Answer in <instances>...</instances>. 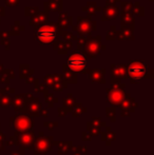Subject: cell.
I'll use <instances>...</instances> for the list:
<instances>
[{
    "mask_svg": "<svg viewBox=\"0 0 154 155\" xmlns=\"http://www.w3.org/2000/svg\"><path fill=\"white\" fill-rule=\"evenodd\" d=\"M10 123H12L13 127L17 132H28V131H31L34 127L33 119L27 113L16 114L10 119Z\"/></svg>",
    "mask_w": 154,
    "mask_h": 155,
    "instance_id": "obj_1",
    "label": "cell"
},
{
    "mask_svg": "<svg viewBox=\"0 0 154 155\" xmlns=\"http://www.w3.org/2000/svg\"><path fill=\"white\" fill-rule=\"evenodd\" d=\"M54 143V138L52 136H43L42 133H39V136L35 138L34 143V150L35 155L39 154H47L51 151V148Z\"/></svg>",
    "mask_w": 154,
    "mask_h": 155,
    "instance_id": "obj_2",
    "label": "cell"
},
{
    "mask_svg": "<svg viewBox=\"0 0 154 155\" xmlns=\"http://www.w3.org/2000/svg\"><path fill=\"white\" fill-rule=\"evenodd\" d=\"M147 74V65L140 61H133L128 68V75L132 80H139Z\"/></svg>",
    "mask_w": 154,
    "mask_h": 155,
    "instance_id": "obj_3",
    "label": "cell"
},
{
    "mask_svg": "<svg viewBox=\"0 0 154 155\" xmlns=\"http://www.w3.org/2000/svg\"><path fill=\"white\" fill-rule=\"evenodd\" d=\"M36 37L41 43H51L56 37V30L51 25H43L36 32Z\"/></svg>",
    "mask_w": 154,
    "mask_h": 155,
    "instance_id": "obj_4",
    "label": "cell"
},
{
    "mask_svg": "<svg viewBox=\"0 0 154 155\" xmlns=\"http://www.w3.org/2000/svg\"><path fill=\"white\" fill-rule=\"evenodd\" d=\"M18 137L19 146L23 149L34 150V143H35V134L33 131H28V132H16Z\"/></svg>",
    "mask_w": 154,
    "mask_h": 155,
    "instance_id": "obj_5",
    "label": "cell"
},
{
    "mask_svg": "<svg viewBox=\"0 0 154 155\" xmlns=\"http://www.w3.org/2000/svg\"><path fill=\"white\" fill-rule=\"evenodd\" d=\"M123 97H125V92H123V89L118 88V87H113V88L108 90L107 100L112 106L119 107V104L123 101Z\"/></svg>",
    "mask_w": 154,
    "mask_h": 155,
    "instance_id": "obj_6",
    "label": "cell"
},
{
    "mask_svg": "<svg viewBox=\"0 0 154 155\" xmlns=\"http://www.w3.org/2000/svg\"><path fill=\"white\" fill-rule=\"evenodd\" d=\"M68 65L71 70L75 72H81L84 70L87 65V60L80 54H73L72 56H70L68 59Z\"/></svg>",
    "mask_w": 154,
    "mask_h": 155,
    "instance_id": "obj_7",
    "label": "cell"
},
{
    "mask_svg": "<svg viewBox=\"0 0 154 155\" xmlns=\"http://www.w3.org/2000/svg\"><path fill=\"white\" fill-rule=\"evenodd\" d=\"M30 99L25 102V113H27L28 115L31 116L38 117L40 116V110H41V104L38 101V99L34 98L33 96H30Z\"/></svg>",
    "mask_w": 154,
    "mask_h": 155,
    "instance_id": "obj_8",
    "label": "cell"
},
{
    "mask_svg": "<svg viewBox=\"0 0 154 155\" xmlns=\"http://www.w3.org/2000/svg\"><path fill=\"white\" fill-rule=\"evenodd\" d=\"M106 123L101 120V118L99 117H93V119L88 123V131L92 136H97L100 134L101 128H105Z\"/></svg>",
    "mask_w": 154,
    "mask_h": 155,
    "instance_id": "obj_9",
    "label": "cell"
},
{
    "mask_svg": "<svg viewBox=\"0 0 154 155\" xmlns=\"http://www.w3.org/2000/svg\"><path fill=\"white\" fill-rule=\"evenodd\" d=\"M121 107V109H125V110H128L129 112H134L137 107V104L135 102V100L132 97H130V95H127L126 97H123L121 104H119Z\"/></svg>",
    "mask_w": 154,
    "mask_h": 155,
    "instance_id": "obj_10",
    "label": "cell"
},
{
    "mask_svg": "<svg viewBox=\"0 0 154 155\" xmlns=\"http://www.w3.org/2000/svg\"><path fill=\"white\" fill-rule=\"evenodd\" d=\"M105 128H106L105 132H101V140L105 141L106 145H107V146H110V145H111L112 141H113L114 139H115L116 134L113 132V131L111 130V129L109 128V127L106 126Z\"/></svg>",
    "mask_w": 154,
    "mask_h": 155,
    "instance_id": "obj_11",
    "label": "cell"
},
{
    "mask_svg": "<svg viewBox=\"0 0 154 155\" xmlns=\"http://www.w3.org/2000/svg\"><path fill=\"white\" fill-rule=\"evenodd\" d=\"M53 145L58 146V154L67 155V153L72 149L73 143L72 141H58V143H55V141H54Z\"/></svg>",
    "mask_w": 154,
    "mask_h": 155,
    "instance_id": "obj_12",
    "label": "cell"
},
{
    "mask_svg": "<svg viewBox=\"0 0 154 155\" xmlns=\"http://www.w3.org/2000/svg\"><path fill=\"white\" fill-rule=\"evenodd\" d=\"M13 106L15 108V111L19 113H25V98L23 95H16L13 101Z\"/></svg>",
    "mask_w": 154,
    "mask_h": 155,
    "instance_id": "obj_13",
    "label": "cell"
},
{
    "mask_svg": "<svg viewBox=\"0 0 154 155\" xmlns=\"http://www.w3.org/2000/svg\"><path fill=\"white\" fill-rule=\"evenodd\" d=\"M64 109L67 111V113H69L70 111L73 110V108H74V106H75V99L72 97L71 94H69L68 98H66V99L64 100Z\"/></svg>",
    "mask_w": 154,
    "mask_h": 155,
    "instance_id": "obj_14",
    "label": "cell"
},
{
    "mask_svg": "<svg viewBox=\"0 0 154 155\" xmlns=\"http://www.w3.org/2000/svg\"><path fill=\"white\" fill-rule=\"evenodd\" d=\"M11 104H13V99L8 95L0 96V107L2 108H8Z\"/></svg>",
    "mask_w": 154,
    "mask_h": 155,
    "instance_id": "obj_15",
    "label": "cell"
},
{
    "mask_svg": "<svg viewBox=\"0 0 154 155\" xmlns=\"http://www.w3.org/2000/svg\"><path fill=\"white\" fill-rule=\"evenodd\" d=\"M115 108L114 107H111V108H107L106 110V113H107V116L111 119V121H115L116 120V117H115Z\"/></svg>",
    "mask_w": 154,
    "mask_h": 155,
    "instance_id": "obj_16",
    "label": "cell"
},
{
    "mask_svg": "<svg viewBox=\"0 0 154 155\" xmlns=\"http://www.w3.org/2000/svg\"><path fill=\"white\" fill-rule=\"evenodd\" d=\"M86 111H87V109L82 108L81 104H79V107H78V104H77V107H75V110L73 111V116H74V117L80 116V115H81V113L86 112Z\"/></svg>",
    "mask_w": 154,
    "mask_h": 155,
    "instance_id": "obj_17",
    "label": "cell"
},
{
    "mask_svg": "<svg viewBox=\"0 0 154 155\" xmlns=\"http://www.w3.org/2000/svg\"><path fill=\"white\" fill-rule=\"evenodd\" d=\"M71 150L74 152H77V153L84 154V155L88 152V149H87L86 147H84V146H79V147H74V146H72V149Z\"/></svg>",
    "mask_w": 154,
    "mask_h": 155,
    "instance_id": "obj_18",
    "label": "cell"
},
{
    "mask_svg": "<svg viewBox=\"0 0 154 155\" xmlns=\"http://www.w3.org/2000/svg\"><path fill=\"white\" fill-rule=\"evenodd\" d=\"M53 95H51V94H47V102L48 104H49V107H52L53 106L54 102L57 101V99H53Z\"/></svg>",
    "mask_w": 154,
    "mask_h": 155,
    "instance_id": "obj_19",
    "label": "cell"
},
{
    "mask_svg": "<svg viewBox=\"0 0 154 155\" xmlns=\"http://www.w3.org/2000/svg\"><path fill=\"white\" fill-rule=\"evenodd\" d=\"M43 126L49 129V130H53L54 128H56V127L58 126V123H56V121H54V123H49V121H48V123L43 124Z\"/></svg>",
    "mask_w": 154,
    "mask_h": 155,
    "instance_id": "obj_20",
    "label": "cell"
},
{
    "mask_svg": "<svg viewBox=\"0 0 154 155\" xmlns=\"http://www.w3.org/2000/svg\"><path fill=\"white\" fill-rule=\"evenodd\" d=\"M91 139H92V135L89 133V131L82 132V140H91Z\"/></svg>",
    "mask_w": 154,
    "mask_h": 155,
    "instance_id": "obj_21",
    "label": "cell"
},
{
    "mask_svg": "<svg viewBox=\"0 0 154 155\" xmlns=\"http://www.w3.org/2000/svg\"><path fill=\"white\" fill-rule=\"evenodd\" d=\"M67 114H68V113H67V111L64 110V108L58 109V116L59 117H64V116H67Z\"/></svg>",
    "mask_w": 154,
    "mask_h": 155,
    "instance_id": "obj_22",
    "label": "cell"
},
{
    "mask_svg": "<svg viewBox=\"0 0 154 155\" xmlns=\"http://www.w3.org/2000/svg\"><path fill=\"white\" fill-rule=\"evenodd\" d=\"M23 151H25V149L21 147L20 150H18V151H11L10 155H23Z\"/></svg>",
    "mask_w": 154,
    "mask_h": 155,
    "instance_id": "obj_23",
    "label": "cell"
},
{
    "mask_svg": "<svg viewBox=\"0 0 154 155\" xmlns=\"http://www.w3.org/2000/svg\"><path fill=\"white\" fill-rule=\"evenodd\" d=\"M48 114H49V111H48L47 109H45V110H44V109L41 108V110H40V116L48 117V116H49V115H48Z\"/></svg>",
    "mask_w": 154,
    "mask_h": 155,
    "instance_id": "obj_24",
    "label": "cell"
},
{
    "mask_svg": "<svg viewBox=\"0 0 154 155\" xmlns=\"http://www.w3.org/2000/svg\"><path fill=\"white\" fill-rule=\"evenodd\" d=\"M4 141H1L0 140V151H3V150H5V145H4Z\"/></svg>",
    "mask_w": 154,
    "mask_h": 155,
    "instance_id": "obj_25",
    "label": "cell"
},
{
    "mask_svg": "<svg viewBox=\"0 0 154 155\" xmlns=\"http://www.w3.org/2000/svg\"><path fill=\"white\" fill-rule=\"evenodd\" d=\"M1 93H2V92H1V91H0V96H1Z\"/></svg>",
    "mask_w": 154,
    "mask_h": 155,
    "instance_id": "obj_26",
    "label": "cell"
}]
</instances>
